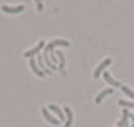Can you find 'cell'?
Returning a JSON list of instances; mask_svg holds the SVG:
<instances>
[{
  "label": "cell",
  "instance_id": "cell-11",
  "mask_svg": "<svg viewBox=\"0 0 134 127\" xmlns=\"http://www.w3.org/2000/svg\"><path fill=\"white\" fill-rule=\"evenodd\" d=\"M29 65H30V69H32V72L37 75V77H45V74L40 70V67L37 65V60L35 59H29Z\"/></svg>",
  "mask_w": 134,
  "mask_h": 127
},
{
  "label": "cell",
  "instance_id": "cell-9",
  "mask_svg": "<svg viewBox=\"0 0 134 127\" xmlns=\"http://www.w3.org/2000/svg\"><path fill=\"white\" fill-rule=\"evenodd\" d=\"M25 7L24 5H17V7H12V5H2V12H5V14H10V15H15V14H20V12H24Z\"/></svg>",
  "mask_w": 134,
  "mask_h": 127
},
{
  "label": "cell",
  "instance_id": "cell-5",
  "mask_svg": "<svg viewBox=\"0 0 134 127\" xmlns=\"http://www.w3.org/2000/svg\"><path fill=\"white\" fill-rule=\"evenodd\" d=\"M42 116H44V119L47 120L49 124H52V125H59V124H60V120H59L47 107H42Z\"/></svg>",
  "mask_w": 134,
  "mask_h": 127
},
{
  "label": "cell",
  "instance_id": "cell-16",
  "mask_svg": "<svg viewBox=\"0 0 134 127\" xmlns=\"http://www.w3.org/2000/svg\"><path fill=\"white\" fill-rule=\"evenodd\" d=\"M129 119H131V125H129V127H134V114L129 116Z\"/></svg>",
  "mask_w": 134,
  "mask_h": 127
},
{
  "label": "cell",
  "instance_id": "cell-12",
  "mask_svg": "<svg viewBox=\"0 0 134 127\" xmlns=\"http://www.w3.org/2000/svg\"><path fill=\"white\" fill-rule=\"evenodd\" d=\"M50 44H52L54 49H55V47H69L70 42H69V40H64V39H54Z\"/></svg>",
  "mask_w": 134,
  "mask_h": 127
},
{
  "label": "cell",
  "instance_id": "cell-2",
  "mask_svg": "<svg viewBox=\"0 0 134 127\" xmlns=\"http://www.w3.org/2000/svg\"><path fill=\"white\" fill-rule=\"evenodd\" d=\"M111 63H112V59H111V57H107V59H104V60H102V62H100V63H99V65H97V67H96V70H94V74H92V77H94V79H99V77H100V75H102V74H104V72H106V70H107V67H109V65H111Z\"/></svg>",
  "mask_w": 134,
  "mask_h": 127
},
{
  "label": "cell",
  "instance_id": "cell-15",
  "mask_svg": "<svg viewBox=\"0 0 134 127\" xmlns=\"http://www.w3.org/2000/svg\"><path fill=\"white\" fill-rule=\"evenodd\" d=\"M34 2H35V7H37V10H39V12L44 10V2H42V0H34Z\"/></svg>",
  "mask_w": 134,
  "mask_h": 127
},
{
  "label": "cell",
  "instance_id": "cell-10",
  "mask_svg": "<svg viewBox=\"0 0 134 127\" xmlns=\"http://www.w3.org/2000/svg\"><path fill=\"white\" fill-rule=\"evenodd\" d=\"M129 116H131V112L127 111V109H122V117L119 119V122H117L116 127H129Z\"/></svg>",
  "mask_w": 134,
  "mask_h": 127
},
{
  "label": "cell",
  "instance_id": "cell-4",
  "mask_svg": "<svg viewBox=\"0 0 134 127\" xmlns=\"http://www.w3.org/2000/svg\"><path fill=\"white\" fill-rule=\"evenodd\" d=\"M102 77H104V80L107 82V85H109V87H112V89H117V87L121 89V85H122V84H121L117 79H114V77H112V74H111L109 70H106V72H104V74H102Z\"/></svg>",
  "mask_w": 134,
  "mask_h": 127
},
{
  "label": "cell",
  "instance_id": "cell-13",
  "mask_svg": "<svg viewBox=\"0 0 134 127\" xmlns=\"http://www.w3.org/2000/svg\"><path fill=\"white\" fill-rule=\"evenodd\" d=\"M117 105H121L122 109H127V111H131V109H134V100H124V99H121L119 102H117Z\"/></svg>",
  "mask_w": 134,
  "mask_h": 127
},
{
  "label": "cell",
  "instance_id": "cell-14",
  "mask_svg": "<svg viewBox=\"0 0 134 127\" xmlns=\"http://www.w3.org/2000/svg\"><path fill=\"white\" fill-rule=\"evenodd\" d=\"M121 90H122V92H124V94L127 95L131 100H134V90H132V89L129 87V85H124V84H122V85H121Z\"/></svg>",
  "mask_w": 134,
  "mask_h": 127
},
{
  "label": "cell",
  "instance_id": "cell-6",
  "mask_svg": "<svg viewBox=\"0 0 134 127\" xmlns=\"http://www.w3.org/2000/svg\"><path fill=\"white\" fill-rule=\"evenodd\" d=\"M55 54H57V70L60 72L62 75H65L67 72H65V55H64V52H60V50H55Z\"/></svg>",
  "mask_w": 134,
  "mask_h": 127
},
{
  "label": "cell",
  "instance_id": "cell-1",
  "mask_svg": "<svg viewBox=\"0 0 134 127\" xmlns=\"http://www.w3.org/2000/svg\"><path fill=\"white\" fill-rule=\"evenodd\" d=\"M45 45H47V44H45V40H44V39L39 40L35 47H32V49H29L27 52H24V57H27V59H35V57L42 52V50L45 49Z\"/></svg>",
  "mask_w": 134,
  "mask_h": 127
},
{
  "label": "cell",
  "instance_id": "cell-3",
  "mask_svg": "<svg viewBox=\"0 0 134 127\" xmlns=\"http://www.w3.org/2000/svg\"><path fill=\"white\" fill-rule=\"evenodd\" d=\"M47 109H49V111L52 112V114H54V116H55V117H57V119L60 120V122H62V120L65 122V114H64V109H60L57 104H49V105H47Z\"/></svg>",
  "mask_w": 134,
  "mask_h": 127
},
{
  "label": "cell",
  "instance_id": "cell-7",
  "mask_svg": "<svg viewBox=\"0 0 134 127\" xmlns=\"http://www.w3.org/2000/svg\"><path fill=\"white\" fill-rule=\"evenodd\" d=\"M112 94H114V89H112V87H106V89H102V90H100L99 94L96 95L94 102H96V104H100V102H102V100L106 99L107 95H112Z\"/></svg>",
  "mask_w": 134,
  "mask_h": 127
},
{
  "label": "cell",
  "instance_id": "cell-8",
  "mask_svg": "<svg viewBox=\"0 0 134 127\" xmlns=\"http://www.w3.org/2000/svg\"><path fill=\"white\" fill-rule=\"evenodd\" d=\"M64 114H65L64 127H72V124H74V112H72V109H70L69 105H65V107H64Z\"/></svg>",
  "mask_w": 134,
  "mask_h": 127
}]
</instances>
